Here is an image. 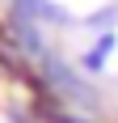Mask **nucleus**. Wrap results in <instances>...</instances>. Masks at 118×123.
<instances>
[{
	"label": "nucleus",
	"mask_w": 118,
	"mask_h": 123,
	"mask_svg": "<svg viewBox=\"0 0 118 123\" xmlns=\"http://www.w3.org/2000/svg\"><path fill=\"white\" fill-rule=\"evenodd\" d=\"M110 47H114V38H101V43H97L89 55H84V68H93V72H97V68L106 64V51H110Z\"/></svg>",
	"instance_id": "f257e3e1"
},
{
	"label": "nucleus",
	"mask_w": 118,
	"mask_h": 123,
	"mask_svg": "<svg viewBox=\"0 0 118 123\" xmlns=\"http://www.w3.org/2000/svg\"><path fill=\"white\" fill-rule=\"evenodd\" d=\"M42 119H47V123H89V119H80V115L59 111V106H42Z\"/></svg>",
	"instance_id": "f03ea898"
}]
</instances>
